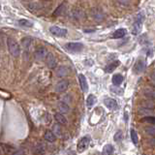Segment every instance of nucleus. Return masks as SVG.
Wrapping results in <instances>:
<instances>
[{"label": "nucleus", "instance_id": "1", "mask_svg": "<svg viewBox=\"0 0 155 155\" xmlns=\"http://www.w3.org/2000/svg\"><path fill=\"white\" fill-rule=\"evenodd\" d=\"M144 12H142V13H139L138 16L136 17L135 19V22L133 24V29H132V33L134 35H138L140 32H141L142 30V22H144Z\"/></svg>", "mask_w": 155, "mask_h": 155}, {"label": "nucleus", "instance_id": "2", "mask_svg": "<svg viewBox=\"0 0 155 155\" xmlns=\"http://www.w3.org/2000/svg\"><path fill=\"white\" fill-rule=\"evenodd\" d=\"M7 45H8V50L10 51V53L15 57H18L20 53V48L19 44L17 43L14 39L9 38L7 40Z\"/></svg>", "mask_w": 155, "mask_h": 155}, {"label": "nucleus", "instance_id": "3", "mask_svg": "<svg viewBox=\"0 0 155 155\" xmlns=\"http://www.w3.org/2000/svg\"><path fill=\"white\" fill-rule=\"evenodd\" d=\"M89 144H90V137L89 136H86V137H83V138H81L80 141H79L78 145H77L78 152H80V153L83 152V151L88 147Z\"/></svg>", "mask_w": 155, "mask_h": 155}, {"label": "nucleus", "instance_id": "4", "mask_svg": "<svg viewBox=\"0 0 155 155\" xmlns=\"http://www.w3.org/2000/svg\"><path fill=\"white\" fill-rule=\"evenodd\" d=\"M65 48L70 53H81L83 50V45L81 43H68L66 44Z\"/></svg>", "mask_w": 155, "mask_h": 155}, {"label": "nucleus", "instance_id": "5", "mask_svg": "<svg viewBox=\"0 0 155 155\" xmlns=\"http://www.w3.org/2000/svg\"><path fill=\"white\" fill-rule=\"evenodd\" d=\"M48 50L45 48H38V50H35L34 53V57L36 58V60H38V61H43L44 59H46V56H47L48 54Z\"/></svg>", "mask_w": 155, "mask_h": 155}, {"label": "nucleus", "instance_id": "6", "mask_svg": "<svg viewBox=\"0 0 155 155\" xmlns=\"http://www.w3.org/2000/svg\"><path fill=\"white\" fill-rule=\"evenodd\" d=\"M50 31L51 32V34L57 36V37H65L67 35V29L64 28H60L58 26H51L50 28Z\"/></svg>", "mask_w": 155, "mask_h": 155}, {"label": "nucleus", "instance_id": "7", "mask_svg": "<svg viewBox=\"0 0 155 155\" xmlns=\"http://www.w3.org/2000/svg\"><path fill=\"white\" fill-rule=\"evenodd\" d=\"M145 61L144 59H139L138 61L136 62L135 66H134V72L136 73V74H141L145 70Z\"/></svg>", "mask_w": 155, "mask_h": 155}, {"label": "nucleus", "instance_id": "8", "mask_svg": "<svg viewBox=\"0 0 155 155\" xmlns=\"http://www.w3.org/2000/svg\"><path fill=\"white\" fill-rule=\"evenodd\" d=\"M104 104L106 107H107L108 109H110V110H112V111H115L118 109V105H117L116 101L112 98H106L104 100Z\"/></svg>", "mask_w": 155, "mask_h": 155}, {"label": "nucleus", "instance_id": "9", "mask_svg": "<svg viewBox=\"0 0 155 155\" xmlns=\"http://www.w3.org/2000/svg\"><path fill=\"white\" fill-rule=\"evenodd\" d=\"M91 15H92V18L97 22H101V20H104L105 18V15L104 13L99 10V9H92V11H91Z\"/></svg>", "mask_w": 155, "mask_h": 155}, {"label": "nucleus", "instance_id": "10", "mask_svg": "<svg viewBox=\"0 0 155 155\" xmlns=\"http://www.w3.org/2000/svg\"><path fill=\"white\" fill-rule=\"evenodd\" d=\"M79 81H80V86H81V90H83V92L86 93L87 90H88V83H87L86 78L84 77V75L83 74L79 75Z\"/></svg>", "mask_w": 155, "mask_h": 155}, {"label": "nucleus", "instance_id": "11", "mask_svg": "<svg viewBox=\"0 0 155 155\" xmlns=\"http://www.w3.org/2000/svg\"><path fill=\"white\" fill-rule=\"evenodd\" d=\"M68 86H69V81L66 80H62L55 86V91H57V92H64L68 88Z\"/></svg>", "mask_w": 155, "mask_h": 155}, {"label": "nucleus", "instance_id": "12", "mask_svg": "<svg viewBox=\"0 0 155 155\" xmlns=\"http://www.w3.org/2000/svg\"><path fill=\"white\" fill-rule=\"evenodd\" d=\"M46 62H47V66L48 68H54V67L56 66V60H55V57L53 53H48L47 54V56H46Z\"/></svg>", "mask_w": 155, "mask_h": 155}, {"label": "nucleus", "instance_id": "13", "mask_svg": "<svg viewBox=\"0 0 155 155\" xmlns=\"http://www.w3.org/2000/svg\"><path fill=\"white\" fill-rule=\"evenodd\" d=\"M58 110L60 112V114H68L69 112V110H70V107L68 105H67V103L64 102V101H61L58 103Z\"/></svg>", "mask_w": 155, "mask_h": 155}, {"label": "nucleus", "instance_id": "14", "mask_svg": "<svg viewBox=\"0 0 155 155\" xmlns=\"http://www.w3.org/2000/svg\"><path fill=\"white\" fill-rule=\"evenodd\" d=\"M68 74H69V68H67V67H65V66L60 67V68H58V70L56 71V76L59 78L66 77Z\"/></svg>", "mask_w": 155, "mask_h": 155}, {"label": "nucleus", "instance_id": "15", "mask_svg": "<svg viewBox=\"0 0 155 155\" xmlns=\"http://www.w3.org/2000/svg\"><path fill=\"white\" fill-rule=\"evenodd\" d=\"M126 34V29L124 28H120V29H117L115 30V31L114 32V34H112V38L114 39H120L124 37Z\"/></svg>", "mask_w": 155, "mask_h": 155}, {"label": "nucleus", "instance_id": "16", "mask_svg": "<svg viewBox=\"0 0 155 155\" xmlns=\"http://www.w3.org/2000/svg\"><path fill=\"white\" fill-rule=\"evenodd\" d=\"M119 61H114V62H112L110 63L107 67L105 68V71L107 72V73H112V72H114L115 69L117 68L118 65H119Z\"/></svg>", "mask_w": 155, "mask_h": 155}, {"label": "nucleus", "instance_id": "17", "mask_svg": "<svg viewBox=\"0 0 155 155\" xmlns=\"http://www.w3.org/2000/svg\"><path fill=\"white\" fill-rule=\"evenodd\" d=\"M44 138H45L46 141L48 142H55V135H54L53 132H51V131H47V132H46L45 135H44Z\"/></svg>", "mask_w": 155, "mask_h": 155}, {"label": "nucleus", "instance_id": "18", "mask_svg": "<svg viewBox=\"0 0 155 155\" xmlns=\"http://www.w3.org/2000/svg\"><path fill=\"white\" fill-rule=\"evenodd\" d=\"M122 81H123L122 75L115 74L114 77H112V83H114V86H120Z\"/></svg>", "mask_w": 155, "mask_h": 155}, {"label": "nucleus", "instance_id": "19", "mask_svg": "<svg viewBox=\"0 0 155 155\" xmlns=\"http://www.w3.org/2000/svg\"><path fill=\"white\" fill-rule=\"evenodd\" d=\"M54 118L59 124H67V119L66 117L62 114H54Z\"/></svg>", "mask_w": 155, "mask_h": 155}, {"label": "nucleus", "instance_id": "20", "mask_svg": "<svg viewBox=\"0 0 155 155\" xmlns=\"http://www.w3.org/2000/svg\"><path fill=\"white\" fill-rule=\"evenodd\" d=\"M65 11H66V4L64 3V4H61L56 9L55 12L53 13V16H61V15L65 13Z\"/></svg>", "mask_w": 155, "mask_h": 155}, {"label": "nucleus", "instance_id": "21", "mask_svg": "<svg viewBox=\"0 0 155 155\" xmlns=\"http://www.w3.org/2000/svg\"><path fill=\"white\" fill-rule=\"evenodd\" d=\"M96 102H97V98L95 96L92 95V94L88 95V97H87V99H86V105L88 106V107H92V106L96 104Z\"/></svg>", "mask_w": 155, "mask_h": 155}, {"label": "nucleus", "instance_id": "22", "mask_svg": "<svg viewBox=\"0 0 155 155\" xmlns=\"http://www.w3.org/2000/svg\"><path fill=\"white\" fill-rule=\"evenodd\" d=\"M112 153H114V147L112 144H106L104 148H103V154L110 155Z\"/></svg>", "mask_w": 155, "mask_h": 155}, {"label": "nucleus", "instance_id": "23", "mask_svg": "<svg viewBox=\"0 0 155 155\" xmlns=\"http://www.w3.org/2000/svg\"><path fill=\"white\" fill-rule=\"evenodd\" d=\"M111 91L115 95H123V89L120 88L118 86H112L111 87Z\"/></svg>", "mask_w": 155, "mask_h": 155}, {"label": "nucleus", "instance_id": "24", "mask_svg": "<svg viewBox=\"0 0 155 155\" xmlns=\"http://www.w3.org/2000/svg\"><path fill=\"white\" fill-rule=\"evenodd\" d=\"M114 141L116 142H120L121 141H122V140H123V133H122V131H121V130H118V131L114 134Z\"/></svg>", "mask_w": 155, "mask_h": 155}, {"label": "nucleus", "instance_id": "25", "mask_svg": "<svg viewBox=\"0 0 155 155\" xmlns=\"http://www.w3.org/2000/svg\"><path fill=\"white\" fill-rule=\"evenodd\" d=\"M131 140L134 142V144H138L139 137H138V134H137V132L134 129H131Z\"/></svg>", "mask_w": 155, "mask_h": 155}, {"label": "nucleus", "instance_id": "26", "mask_svg": "<svg viewBox=\"0 0 155 155\" xmlns=\"http://www.w3.org/2000/svg\"><path fill=\"white\" fill-rule=\"evenodd\" d=\"M19 24L20 26H25V27H31L33 25V23L27 20H20Z\"/></svg>", "mask_w": 155, "mask_h": 155}, {"label": "nucleus", "instance_id": "27", "mask_svg": "<svg viewBox=\"0 0 155 155\" xmlns=\"http://www.w3.org/2000/svg\"><path fill=\"white\" fill-rule=\"evenodd\" d=\"M144 93H145V96L148 97V98L154 99V91H153V89H151V88H147V89H145Z\"/></svg>", "mask_w": 155, "mask_h": 155}, {"label": "nucleus", "instance_id": "28", "mask_svg": "<svg viewBox=\"0 0 155 155\" xmlns=\"http://www.w3.org/2000/svg\"><path fill=\"white\" fill-rule=\"evenodd\" d=\"M142 121H145V122H148V123H151V124H154V116H145L142 119Z\"/></svg>", "mask_w": 155, "mask_h": 155}, {"label": "nucleus", "instance_id": "29", "mask_svg": "<svg viewBox=\"0 0 155 155\" xmlns=\"http://www.w3.org/2000/svg\"><path fill=\"white\" fill-rule=\"evenodd\" d=\"M145 131L147 132V134H149V135H151V136L154 137V135H155V129H154L153 126H148V127H147V128H145Z\"/></svg>", "mask_w": 155, "mask_h": 155}, {"label": "nucleus", "instance_id": "30", "mask_svg": "<svg viewBox=\"0 0 155 155\" xmlns=\"http://www.w3.org/2000/svg\"><path fill=\"white\" fill-rule=\"evenodd\" d=\"M53 131L55 132L58 136L61 135V127H60L59 123L58 124H55V125L53 126Z\"/></svg>", "mask_w": 155, "mask_h": 155}, {"label": "nucleus", "instance_id": "31", "mask_svg": "<svg viewBox=\"0 0 155 155\" xmlns=\"http://www.w3.org/2000/svg\"><path fill=\"white\" fill-rule=\"evenodd\" d=\"M22 45L25 48H28L30 43H31V39H30V38H23L22 41Z\"/></svg>", "mask_w": 155, "mask_h": 155}, {"label": "nucleus", "instance_id": "32", "mask_svg": "<svg viewBox=\"0 0 155 155\" xmlns=\"http://www.w3.org/2000/svg\"><path fill=\"white\" fill-rule=\"evenodd\" d=\"M127 116H128V115H127V114H124V120H125V121L128 120V117H127Z\"/></svg>", "mask_w": 155, "mask_h": 155}]
</instances>
